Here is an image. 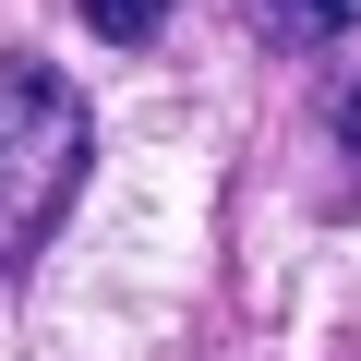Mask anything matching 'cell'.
<instances>
[{"instance_id":"obj_1","label":"cell","mask_w":361,"mask_h":361,"mask_svg":"<svg viewBox=\"0 0 361 361\" xmlns=\"http://www.w3.org/2000/svg\"><path fill=\"white\" fill-rule=\"evenodd\" d=\"M97 169V109L61 61H25L0 49V277H13L25 253H49V229L73 217Z\"/></svg>"},{"instance_id":"obj_2","label":"cell","mask_w":361,"mask_h":361,"mask_svg":"<svg viewBox=\"0 0 361 361\" xmlns=\"http://www.w3.org/2000/svg\"><path fill=\"white\" fill-rule=\"evenodd\" d=\"M241 13H253L265 49H337V37H361V0H241Z\"/></svg>"},{"instance_id":"obj_3","label":"cell","mask_w":361,"mask_h":361,"mask_svg":"<svg viewBox=\"0 0 361 361\" xmlns=\"http://www.w3.org/2000/svg\"><path fill=\"white\" fill-rule=\"evenodd\" d=\"M85 25H97L109 49H145V37L169 25V0H85Z\"/></svg>"},{"instance_id":"obj_4","label":"cell","mask_w":361,"mask_h":361,"mask_svg":"<svg viewBox=\"0 0 361 361\" xmlns=\"http://www.w3.org/2000/svg\"><path fill=\"white\" fill-rule=\"evenodd\" d=\"M337 145L361 157V85H337Z\"/></svg>"}]
</instances>
